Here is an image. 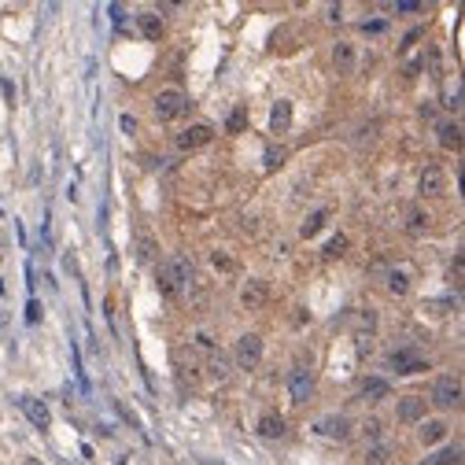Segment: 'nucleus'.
<instances>
[{
	"mask_svg": "<svg viewBox=\"0 0 465 465\" xmlns=\"http://www.w3.org/2000/svg\"><path fill=\"white\" fill-rule=\"evenodd\" d=\"M189 281H192V263H189V258H181V255L155 269V285H159L163 296H174L181 285H189Z\"/></svg>",
	"mask_w": 465,
	"mask_h": 465,
	"instance_id": "f257e3e1",
	"label": "nucleus"
},
{
	"mask_svg": "<svg viewBox=\"0 0 465 465\" xmlns=\"http://www.w3.org/2000/svg\"><path fill=\"white\" fill-rule=\"evenodd\" d=\"M462 403V377L458 373H439L436 388H432V406L439 410H454Z\"/></svg>",
	"mask_w": 465,
	"mask_h": 465,
	"instance_id": "f03ea898",
	"label": "nucleus"
},
{
	"mask_svg": "<svg viewBox=\"0 0 465 465\" xmlns=\"http://www.w3.org/2000/svg\"><path fill=\"white\" fill-rule=\"evenodd\" d=\"M185 107H189V96L181 93V89H159L155 93V107H151V111H155L159 122H170V118H178Z\"/></svg>",
	"mask_w": 465,
	"mask_h": 465,
	"instance_id": "7ed1b4c3",
	"label": "nucleus"
},
{
	"mask_svg": "<svg viewBox=\"0 0 465 465\" xmlns=\"http://www.w3.org/2000/svg\"><path fill=\"white\" fill-rule=\"evenodd\" d=\"M233 362L240 366V370H255V366L263 362V336L244 332V336L236 340V348H233Z\"/></svg>",
	"mask_w": 465,
	"mask_h": 465,
	"instance_id": "20e7f679",
	"label": "nucleus"
},
{
	"mask_svg": "<svg viewBox=\"0 0 465 465\" xmlns=\"http://www.w3.org/2000/svg\"><path fill=\"white\" fill-rule=\"evenodd\" d=\"M211 140H214V129L207 122H196V126H189V129L178 133V148L181 151H196V148H207Z\"/></svg>",
	"mask_w": 465,
	"mask_h": 465,
	"instance_id": "39448f33",
	"label": "nucleus"
},
{
	"mask_svg": "<svg viewBox=\"0 0 465 465\" xmlns=\"http://www.w3.org/2000/svg\"><path fill=\"white\" fill-rule=\"evenodd\" d=\"M388 366H392L395 373H421V370H428V362L421 359V354H417L414 348L392 351V354H388Z\"/></svg>",
	"mask_w": 465,
	"mask_h": 465,
	"instance_id": "423d86ee",
	"label": "nucleus"
},
{
	"mask_svg": "<svg viewBox=\"0 0 465 465\" xmlns=\"http://www.w3.org/2000/svg\"><path fill=\"white\" fill-rule=\"evenodd\" d=\"M314 432L318 436H325V439H348L351 436V421L348 417H336V414H329V417H321L318 425H314Z\"/></svg>",
	"mask_w": 465,
	"mask_h": 465,
	"instance_id": "0eeeda50",
	"label": "nucleus"
},
{
	"mask_svg": "<svg viewBox=\"0 0 465 465\" xmlns=\"http://www.w3.org/2000/svg\"><path fill=\"white\" fill-rule=\"evenodd\" d=\"M417 192L421 196H443V170L428 163L425 170H421V178H417Z\"/></svg>",
	"mask_w": 465,
	"mask_h": 465,
	"instance_id": "6e6552de",
	"label": "nucleus"
},
{
	"mask_svg": "<svg viewBox=\"0 0 465 465\" xmlns=\"http://www.w3.org/2000/svg\"><path fill=\"white\" fill-rule=\"evenodd\" d=\"M266 299H269V285H266V281H247V285L240 288V303L247 310H258Z\"/></svg>",
	"mask_w": 465,
	"mask_h": 465,
	"instance_id": "1a4fd4ad",
	"label": "nucleus"
},
{
	"mask_svg": "<svg viewBox=\"0 0 465 465\" xmlns=\"http://www.w3.org/2000/svg\"><path fill=\"white\" fill-rule=\"evenodd\" d=\"M288 384H292V399H296V403H307L310 392H314V377H310V370H292Z\"/></svg>",
	"mask_w": 465,
	"mask_h": 465,
	"instance_id": "9d476101",
	"label": "nucleus"
},
{
	"mask_svg": "<svg viewBox=\"0 0 465 465\" xmlns=\"http://www.w3.org/2000/svg\"><path fill=\"white\" fill-rule=\"evenodd\" d=\"M255 432L263 439H281V436H285V417H281V414H263V417H258V425H255Z\"/></svg>",
	"mask_w": 465,
	"mask_h": 465,
	"instance_id": "9b49d317",
	"label": "nucleus"
},
{
	"mask_svg": "<svg viewBox=\"0 0 465 465\" xmlns=\"http://www.w3.org/2000/svg\"><path fill=\"white\" fill-rule=\"evenodd\" d=\"M436 137H439L443 148H462V126L454 122V118H443L436 126Z\"/></svg>",
	"mask_w": 465,
	"mask_h": 465,
	"instance_id": "f8f14e48",
	"label": "nucleus"
},
{
	"mask_svg": "<svg viewBox=\"0 0 465 465\" xmlns=\"http://www.w3.org/2000/svg\"><path fill=\"white\" fill-rule=\"evenodd\" d=\"M332 63H336V70H343V74L354 70V45L351 41H336V45H332Z\"/></svg>",
	"mask_w": 465,
	"mask_h": 465,
	"instance_id": "ddd939ff",
	"label": "nucleus"
},
{
	"mask_svg": "<svg viewBox=\"0 0 465 465\" xmlns=\"http://www.w3.org/2000/svg\"><path fill=\"white\" fill-rule=\"evenodd\" d=\"M392 395V384L381 381V377H366V384H362V399L366 403H381V399Z\"/></svg>",
	"mask_w": 465,
	"mask_h": 465,
	"instance_id": "4468645a",
	"label": "nucleus"
},
{
	"mask_svg": "<svg viewBox=\"0 0 465 465\" xmlns=\"http://www.w3.org/2000/svg\"><path fill=\"white\" fill-rule=\"evenodd\" d=\"M421 417H425V399H421V395H406L403 403H399V421H406V425H410V421H421Z\"/></svg>",
	"mask_w": 465,
	"mask_h": 465,
	"instance_id": "2eb2a0df",
	"label": "nucleus"
},
{
	"mask_svg": "<svg viewBox=\"0 0 465 465\" xmlns=\"http://www.w3.org/2000/svg\"><path fill=\"white\" fill-rule=\"evenodd\" d=\"M23 410H26V417L34 421L37 428H48L52 425V414H48V406L41 403V399H23Z\"/></svg>",
	"mask_w": 465,
	"mask_h": 465,
	"instance_id": "dca6fc26",
	"label": "nucleus"
},
{
	"mask_svg": "<svg viewBox=\"0 0 465 465\" xmlns=\"http://www.w3.org/2000/svg\"><path fill=\"white\" fill-rule=\"evenodd\" d=\"M447 421H421V432H417V439L425 443V447H432V443H439L443 436H447Z\"/></svg>",
	"mask_w": 465,
	"mask_h": 465,
	"instance_id": "f3484780",
	"label": "nucleus"
},
{
	"mask_svg": "<svg viewBox=\"0 0 465 465\" xmlns=\"http://www.w3.org/2000/svg\"><path fill=\"white\" fill-rule=\"evenodd\" d=\"M288 126H292V104L288 100H277L274 111H269V129H274V133H285Z\"/></svg>",
	"mask_w": 465,
	"mask_h": 465,
	"instance_id": "a211bd4d",
	"label": "nucleus"
},
{
	"mask_svg": "<svg viewBox=\"0 0 465 465\" xmlns=\"http://www.w3.org/2000/svg\"><path fill=\"white\" fill-rule=\"evenodd\" d=\"M329 207H321V211H314V214H310V218H303V225H299V236H303V240H310V236H318L321 233V225H325L329 222Z\"/></svg>",
	"mask_w": 465,
	"mask_h": 465,
	"instance_id": "6ab92c4d",
	"label": "nucleus"
},
{
	"mask_svg": "<svg viewBox=\"0 0 465 465\" xmlns=\"http://www.w3.org/2000/svg\"><path fill=\"white\" fill-rule=\"evenodd\" d=\"M137 26H140V34H144L148 41H159V37H163V19H159L155 12L137 15Z\"/></svg>",
	"mask_w": 465,
	"mask_h": 465,
	"instance_id": "aec40b11",
	"label": "nucleus"
},
{
	"mask_svg": "<svg viewBox=\"0 0 465 465\" xmlns=\"http://www.w3.org/2000/svg\"><path fill=\"white\" fill-rule=\"evenodd\" d=\"M388 292H392V296H406L410 292V269L406 266H395L392 274H388Z\"/></svg>",
	"mask_w": 465,
	"mask_h": 465,
	"instance_id": "412c9836",
	"label": "nucleus"
},
{
	"mask_svg": "<svg viewBox=\"0 0 465 465\" xmlns=\"http://www.w3.org/2000/svg\"><path fill=\"white\" fill-rule=\"evenodd\" d=\"M458 458H462V447H458V443H454V447L439 450V454H432V458H425L421 465H458Z\"/></svg>",
	"mask_w": 465,
	"mask_h": 465,
	"instance_id": "4be33fe9",
	"label": "nucleus"
},
{
	"mask_svg": "<svg viewBox=\"0 0 465 465\" xmlns=\"http://www.w3.org/2000/svg\"><path fill=\"white\" fill-rule=\"evenodd\" d=\"M406 229H410V233H425V229H428V214L421 211V207H410V211H406Z\"/></svg>",
	"mask_w": 465,
	"mask_h": 465,
	"instance_id": "5701e85b",
	"label": "nucleus"
},
{
	"mask_svg": "<svg viewBox=\"0 0 465 465\" xmlns=\"http://www.w3.org/2000/svg\"><path fill=\"white\" fill-rule=\"evenodd\" d=\"M207 373L214 377V381H225V377H229V359H222V354H214V351H211V359H207Z\"/></svg>",
	"mask_w": 465,
	"mask_h": 465,
	"instance_id": "b1692460",
	"label": "nucleus"
},
{
	"mask_svg": "<svg viewBox=\"0 0 465 465\" xmlns=\"http://www.w3.org/2000/svg\"><path fill=\"white\" fill-rule=\"evenodd\" d=\"M244 126H247V107H233L229 118H225V129H229V133H240Z\"/></svg>",
	"mask_w": 465,
	"mask_h": 465,
	"instance_id": "393cba45",
	"label": "nucleus"
},
{
	"mask_svg": "<svg viewBox=\"0 0 465 465\" xmlns=\"http://www.w3.org/2000/svg\"><path fill=\"white\" fill-rule=\"evenodd\" d=\"M343 252H348V236L336 233V236H332V240L325 244V252H321V255H325V258H340Z\"/></svg>",
	"mask_w": 465,
	"mask_h": 465,
	"instance_id": "a878e982",
	"label": "nucleus"
},
{
	"mask_svg": "<svg viewBox=\"0 0 465 465\" xmlns=\"http://www.w3.org/2000/svg\"><path fill=\"white\" fill-rule=\"evenodd\" d=\"M285 155H288V151H285V148H274V144H269V148H266V155H263V163H266V170H277L281 163H285Z\"/></svg>",
	"mask_w": 465,
	"mask_h": 465,
	"instance_id": "bb28decb",
	"label": "nucleus"
},
{
	"mask_svg": "<svg viewBox=\"0 0 465 465\" xmlns=\"http://www.w3.org/2000/svg\"><path fill=\"white\" fill-rule=\"evenodd\" d=\"M388 454H392V450H388V443H377V447H373L370 454H366V462H370V465H384V462H388Z\"/></svg>",
	"mask_w": 465,
	"mask_h": 465,
	"instance_id": "cd10ccee",
	"label": "nucleus"
},
{
	"mask_svg": "<svg viewBox=\"0 0 465 465\" xmlns=\"http://www.w3.org/2000/svg\"><path fill=\"white\" fill-rule=\"evenodd\" d=\"M388 30V19H370V23H362V34H384Z\"/></svg>",
	"mask_w": 465,
	"mask_h": 465,
	"instance_id": "c85d7f7f",
	"label": "nucleus"
},
{
	"mask_svg": "<svg viewBox=\"0 0 465 465\" xmlns=\"http://www.w3.org/2000/svg\"><path fill=\"white\" fill-rule=\"evenodd\" d=\"M395 12H399V15H417V12H425V4H414V0H403V4H395Z\"/></svg>",
	"mask_w": 465,
	"mask_h": 465,
	"instance_id": "c756f323",
	"label": "nucleus"
},
{
	"mask_svg": "<svg viewBox=\"0 0 465 465\" xmlns=\"http://www.w3.org/2000/svg\"><path fill=\"white\" fill-rule=\"evenodd\" d=\"M137 252H140V258H144V263H151V258L159 255V252H155V244H151V240H140V244H137Z\"/></svg>",
	"mask_w": 465,
	"mask_h": 465,
	"instance_id": "7c9ffc66",
	"label": "nucleus"
},
{
	"mask_svg": "<svg viewBox=\"0 0 465 465\" xmlns=\"http://www.w3.org/2000/svg\"><path fill=\"white\" fill-rule=\"evenodd\" d=\"M211 263L218 266V269H225V274H233V258H225L222 252H214V258H211Z\"/></svg>",
	"mask_w": 465,
	"mask_h": 465,
	"instance_id": "2f4dec72",
	"label": "nucleus"
},
{
	"mask_svg": "<svg viewBox=\"0 0 465 465\" xmlns=\"http://www.w3.org/2000/svg\"><path fill=\"white\" fill-rule=\"evenodd\" d=\"M421 37H425V30H421V26H417V30H410V34L403 37V48H414V45H417Z\"/></svg>",
	"mask_w": 465,
	"mask_h": 465,
	"instance_id": "473e14b6",
	"label": "nucleus"
},
{
	"mask_svg": "<svg viewBox=\"0 0 465 465\" xmlns=\"http://www.w3.org/2000/svg\"><path fill=\"white\" fill-rule=\"evenodd\" d=\"M373 133H377V122H370V126H362V129H359V133H354V140H359V144H362V140H373Z\"/></svg>",
	"mask_w": 465,
	"mask_h": 465,
	"instance_id": "72a5a7b5",
	"label": "nucleus"
},
{
	"mask_svg": "<svg viewBox=\"0 0 465 465\" xmlns=\"http://www.w3.org/2000/svg\"><path fill=\"white\" fill-rule=\"evenodd\" d=\"M196 343H200V351H214V343H211V336H207V332H196Z\"/></svg>",
	"mask_w": 465,
	"mask_h": 465,
	"instance_id": "f704fd0d",
	"label": "nucleus"
},
{
	"mask_svg": "<svg viewBox=\"0 0 465 465\" xmlns=\"http://www.w3.org/2000/svg\"><path fill=\"white\" fill-rule=\"evenodd\" d=\"M122 129H126V133H133V129H137V122H133L129 115H122Z\"/></svg>",
	"mask_w": 465,
	"mask_h": 465,
	"instance_id": "c9c22d12",
	"label": "nucleus"
}]
</instances>
